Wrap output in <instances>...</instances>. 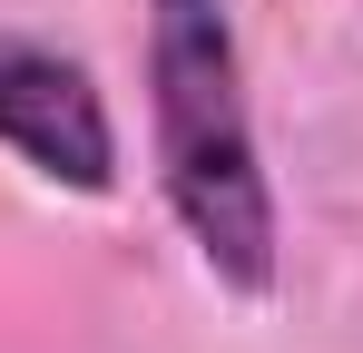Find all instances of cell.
I'll list each match as a JSON object with an SVG mask.
<instances>
[{"label":"cell","instance_id":"obj_1","mask_svg":"<svg viewBox=\"0 0 363 353\" xmlns=\"http://www.w3.org/2000/svg\"><path fill=\"white\" fill-rule=\"evenodd\" d=\"M147 167H157V206L177 216L186 255L236 294L265 304L285 285V206L265 176V138H255V99H245V50L226 0H147Z\"/></svg>","mask_w":363,"mask_h":353},{"label":"cell","instance_id":"obj_2","mask_svg":"<svg viewBox=\"0 0 363 353\" xmlns=\"http://www.w3.org/2000/svg\"><path fill=\"white\" fill-rule=\"evenodd\" d=\"M0 147L60 196H118V118L99 69L40 30H0Z\"/></svg>","mask_w":363,"mask_h":353}]
</instances>
